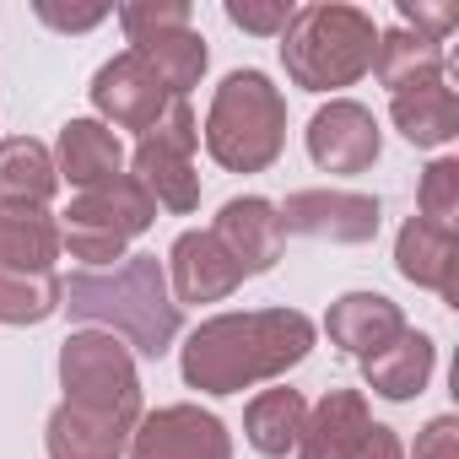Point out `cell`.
<instances>
[{
  "instance_id": "1",
  "label": "cell",
  "mask_w": 459,
  "mask_h": 459,
  "mask_svg": "<svg viewBox=\"0 0 459 459\" xmlns=\"http://www.w3.org/2000/svg\"><path fill=\"white\" fill-rule=\"evenodd\" d=\"M314 351V319L298 308L216 314L184 341V384L200 394H238L281 378Z\"/></svg>"
},
{
  "instance_id": "2",
  "label": "cell",
  "mask_w": 459,
  "mask_h": 459,
  "mask_svg": "<svg viewBox=\"0 0 459 459\" xmlns=\"http://www.w3.org/2000/svg\"><path fill=\"white\" fill-rule=\"evenodd\" d=\"M60 308H71V319L108 325V335H125V346L141 357H162L178 335V303L157 255H125L108 271H76L60 281Z\"/></svg>"
},
{
  "instance_id": "3",
  "label": "cell",
  "mask_w": 459,
  "mask_h": 459,
  "mask_svg": "<svg viewBox=\"0 0 459 459\" xmlns=\"http://www.w3.org/2000/svg\"><path fill=\"white\" fill-rule=\"evenodd\" d=\"M281 60L287 76L303 92H335L351 87L373 71V49H378V28L368 12L341 6V0H319L292 17V28L281 33Z\"/></svg>"
},
{
  "instance_id": "4",
  "label": "cell",
  "mask_w": 459,
  "mask_h": 459,
  "mask_svg": "<svg viewBox=\"0 0 459 459\" xmlns=\"http://www.w3.org/2000/svg\"><path fill=\"white\" fill-rule=\"evenodd\" d=\"M287 146V98L265 71H233L205 114V152L227 173H265Z\"/></svg>"
},
{
  "instance_id": "5",
  "label": "cell",
  "mask_w": 459,
  "mask_h": 459,
  "mask_svg": "<svg viewBox=\"0 0 459 459\" xmlns=\"http://www.w3.org/2000/svg\"><path fill=\"white\" fill-rule=\"evenodd\" d=\"M152 221H157V200L130 173H119L71 200L65 227H60V249H71V260H82L87 271H108L130 255V238H141Z\"/></svg>"
},
{
  "instance_id": "6",
  "label": "cell",
  "mask_w": 459,
  "mask_h": 459,
  "mask_svg": "<svg viewBox=\"0 0 459 459\" xmlns=\"http://www.w3.org/2000/svg\"><path fill=\"white\" fill-rule=\"evenodd\" d=\"M60 384H65V405H76V411L108 416L119 427H135L141 421L135 357L108 330H76L60 346Z\"/></svg>"
},
{
  "instance_id": "7",
  "label": "cell",
  "mask_w": 459,
  "mask_h": 459,
  "mask_svg": "<svg viewBox=\"0 0 459 459\" xmlns=\"http://www.w3.org/2000/svg\"><path fill=\"white\" fill-rule=\"evenodd\" d=\"M195 146H200V119L184 98L168 103V114L141 135L135 146V184L162 205V211H195L200 205V173H195Z\"/></svg>"
},
{
  "instance_id": "8",
  "label": "cell",
  "mask_w": 459,
  "mask_h": 459,
  "mask_svg": "<svg viewBox=\"0 0 459 459\" xmlns=\"http://www.w3.org/2000/svg\"><path fill=\"white\" fill-rule=\"evenodd\" d=\"M276 211L287 233L314 238V244H368L378 238V216H384L378 200L357 189H298Z\"/></svg>"
},
{
  "instance_id": "9",
  "label": "cell",
  "mask_w": 459,
  "mask_h": 459,
  "mask_svg": "<svg viewBox=\"0 0 459 459\" xmlns=\"http://www.w3.org/2000/svg\"><path fill=\"white\" fill-rule=\"evenodd\" d=\"M130 459H233V437L200 405H162L135 421Z\"/></svg>"
},
{
  "instance_id": "10",
  "label": "cell",
  "mask_w": 459,
  "mask_h": 459,
  "mask_svg": "<svg viewBox=\"0 0 459 459\" xmlns=\"http://www.w3.org/2000/svg\"><path fill=\"white\" fill-rule=\"evenodd\" d=\"M92 103H98V114L114 125V130H152L162 114H168V103H173V92L157 82V71L135 55V49H125V55H114L108 65H98V76H92Z\"/></svg>"
},
{
  "instance_id": "11",
  "label": "cell",
  "mask_w": 459,
  "mask_h": 459,
  "mask_svg": "<svg viewBox=\"0 0 459 459\" xmlns=\"http://www.w3.org/2000/svg\"><path fill=\"white\" fill-rule=\"evenodd\" d=\"M378 152H384L378 119H373V108H362L351 98H335L308 119V157L325 173H368L378 162Z\"/></svg>"
},
{
  "instance_id": "12",
  "label": "cell",
  "mask_w": 459,
  "mask_h": 459,
  "mask_svg": "<svg viewBox=\"0 0 459 459\" xmlns=\"http://www.w3.org/2000/svg\"><path fill=\"white\" fill-rule=\"evenodd\" d=\"M211 238L227 249L244 276H265L276 260H281V244H287V227H281V211L260 195H238L227 200L211 221Z\"/></svg>"
},
{
  "instance_id": "13",
  "label": "cell",
  "mask_w": 459,
  "mask_h": 459,
  "mask_svg": "<svg viewBox=\"0 0 459 459\" xmlns=\"http://www.w3.org/2000/svg\"><path fill=\"white\" fill-rule=\"evenodd\" d=\"M244 281V271L227 260V249L211 233H178L168 249V292L173 303H221L233 298Z\"/></svg>"
},
{
  "instance_id": "14",
  "label": "cell",
  "mask_w": 459,
  "mask_h": 459,
  "mask_svg": "<svg viewBox=\"0 0 459 459\" xmlns=\"http://www.w3.org/2000/svg\"><path fill=\"white\" fill-rule=\"evenodd\" d=\"M394 265H400L405 281L437 292L443 303H459V244H454V233L411 216L394 238Z\"/></svg>"
},
{
  "instance_id": "15",
  "label": "cell",
  "mask_w": 459,
  "mask_h": 459,
  "mask_svg": "<svg viewBox=\"0 0 459 459\" xmlns=\"http://www.w3.org/2000/svg\"><path fill=\"white\" fill-rule=\"evenodd\" d=\"M373 416H368V400L357 389H330L308 416H303V432H298V459H351L368 437Z\"/></svg>"
},
{
  "instance_id": "16",
  "label": "cell",
  "mask_w": 459,
  "mask_h": 459,
  "mask_svg": "<svg viewBox=\"0 0 459 459\" xmlns=\"http://www.w3.org/2000/svg\"><path fill=\"white\" fill-rule=\"evenodd\" d=\"M325 330H330V341H335L341 351L373 357V351H384V346L405 330V314H400V303H389L384 292H346V298L330 303Z\"/></svg>"
},
{
  "instance_id": "17",
  "label": "cell",
  "mask_w": 459,
  "mask_h": 459,
  "mask_svg": "<svg viewBox=\"0 0 459 459\" xmlns=\"http://www.w3.org/2000/svg\"><path fill=\"white\" fill-rule=\"evenodd\" d=\"M432 368H437V346H432V335H421V330H400L384 351L362 357V378H368V389L384 394V400H416V394L427 389Z\"/></svg>"
},
{
  "instance_id": "18",
  "label": "cell",
  "mask_w": 459,
  "mask_h": 459,
  "mask_svg": "<svg viewBox=\"0 0 459 459\" xmlns=\"http://www.w3.org/2000/svg\"><path fill=\"white\" fill-rule=\"evenodd\" d=\"M119 168H125V146H119V135L103 119H71L60 130V162H55V173H65L76 189H98V184L119 178Z\"/></svg>"
},
{
  "instance_id": "19",
  "label": "cell",
  "mask_w": 459,
  "mask_h": 459,
  "mask_svg": "<svg viewBox=\"0 0 459 459\" xmlns=\"http://www.w3.org/2000/svg\"><path fill=\"white\" fill-rule=\"evenodd\" d=\"M60 221L44 205H0V265L6 271H55Z\"/></svg>"
},
{
  "instance_id": "20",
  "label": "cell",
  "mask_w": 459,
  "mask_h": 459,
  "mask_svg": "<svg viewBox=\"0 0 459 459\" xmlns=\"http://www.w3.org/2000/svg\"><path fill=\"white\" fill-rule=\"evenodd\" d=\"M394 130L411 146H448L459 135V98L448 82H427V87H405L389 98Z\"/></svg>"
},
{
  "instance_id": "21",
  "label": "cell",
  "mask_w": 459,
  "mask_h": 459,
  "mask_svg": "<svg viewBox=\"0 0 459 459\" xmlns=\"http://www.w3.org/2000/svg\"><path fill=\"white\" fill-rule=\"evenodd\" d=\"M130 432H135V427H119V421H108V416L60 405V411L49 416L44 443H49V459H125Z\"/></svg>"
},
{
  "instance_id": "22",
  "label": "cell",
  "mask_w": 459,
  "mask_h": 459,
  "mask_svg": "<svg viewBox=\"0 0 459 459\" xmlns=\"http://www.w3.org/2000/svg\"><path fill=\"white\" fill-rule=\"evenodd\" d=\"M55 189H60V173L44 141L33 135L0 141V205H49Z\"/></svg>"
},
{
  "instance_id": "23",
  "label": "cell",
  "mask_w": 459,
  "mask_h": 459,
  "mask_svg": "<svg viewBox=\"0 0 459 459\" xmlns=\"http://www.w3.org/2000/svg\"><path fill=\"white\" fill-rule=\"evenodd\" d=\"M373 71L389 92H405V87H427V82H443V44L411 33V28H394V33H378V49H373Z\"/></svg>"
},
{
  "instance_id": "24",
  "label": "cell",
  "mask_w": 459,
  "mask_h": 459,
  "mask_svg": "<svg viewBox=\"0 0 459 459\" xmlns=\"http://www.w3.org/2000/svg\"><path fill=\"white\" fill-rule=\"evenodd\" d=\"M303 416H308V400L298 389H265L249 400L244 411V437L265 454V459H281L298 448V432H303Z\"/></svg>"
},
{
  "instance_id": "25",
  "label": "cell",
  "mask_w": 459,
  "mask_h": 459,
  "mask_svg": "<svg viewBox=\"0 0 459 459\" xmlns=\"http://www.w3.org/2000/svg\"><path fill=\"white\" fill-rule=\"evenodd\" d=\"M135 55L157 71V82L173 92V98H184L200 76H205V39L195 33V28H173V33H157V39H146V44H135Z\"/></svg>"
},
{
  "instance_id": "26",
  "label": "cell",
  "mask_w": 459,
  "mask_h": 459,
  "mask_svg": "<svg viewBox=\"0 0 459 459\" xmlns=\"http://www.w3.org/2000/svg\"><path fill=\"white\" fill-rule=\"evenodd\" d=\"M49 314H60L55 271H6L0 265V325H44Z\"/></svg>"
},
{
  "instance_id": "27",
  "label": "cell",
  "mask_w": 459,
  "mask_h": 459,
  "mask_svg": "<svg viewBox=\"0 0 459 459\" xmlns=\"http://www.w3.org/2000/svg\"><path fill=\"white\" fill-rule=\"evenodd\" d=\"M416 205H421V221L454 233V221H459V162H454V157H437V162L421 173Z\"/></svg>"
},
{
  "instance_id": "28",
  "label": "cell",
  "mask_w": 459,
  "mask_h": 459,
  "mask_svg": "<svg viewBox=\"0 0 459 459\" xmlns=\"http://www.w3.org/2000/svg\"><path fill=\"white\" fill-rule=\"evenodd\" d=\"M130 44H146L157 33H173V28H189L195 12H189V0H130V6L119 12Z\"/></svg>"
},
{
  "instance_id": "29",
  "label": "cell",
  "mask_w": 459,
  "mask_h": 459,
  "mask_svg": "<svg viewBox=\"0 0 459 459\" xmlns=\"http://www.w3.org/2000/svg\"><path fill=\"white\" fill-rule=\"evenodd\" d=\"M292 17H298L292 0H227V22L244 28V33H260V39L287 33Z\"/></svg>"
},
{
  "instance_id": "30",
  "label": "cell",
  "mask_w": 459,
  "mask_h": 459,
  "mask_svg": "<svg viewBox=\"0 0 459 459\" xmlns=\"http://www.w3.org/2000/svg\"><path fill=\"white\" fill-rule=\"evenodd\" d=\"M400 17H405L411 33H421L432 44H443L459 28V6H427V0H400Z\"/></svg>"
},
{
  "instance_id": "31",
  "label": "cell",
  "mask_w": 459,
  "mask_h": 459,
  "mask_svg": "<svg viewBox=\"0 0 459 459\" xmlns=\"http://www.w3.org/2000/svg\"><path fill=\"white\" fill-rule=\"evenodd\" d=\"M411 459H459V421H454V416H432V421L416 432Z\"/></svg>"
},
{
  "instance_id": "32",
  "label": "cell",
  "mask_w": 459,
  "mask_h": 459,
  "mask_svg": "<svg viewBox=\"0 0 459 459\" xmlns=\"http://www.w3.org/2000/svg\"><path fill=\"white\" fill-rule=\"evenodd\" d=\"M49 28H65V33H87V28H98L103 17H108V6H87V12H65V6H55V0H39L33 6Z\"/></svg>"
},
{
  "instance_id": "33",
  "label": "cell",
  "mask_w": 459,
  "mask_h": 459,
  "mask_svg": "<svg viewBox=\"0 0 459 459\" xmlns=\"http://www.w3.org/2000/svg\"><path fill=\"white\" fill-rule=\"evenodd\" d=\"M351 459H405V448H400V437H394V427H368V437H362V448L351 454Z\"/></svg>"
}]
</instances>
